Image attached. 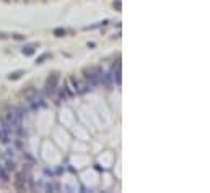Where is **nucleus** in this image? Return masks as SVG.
Returning <instances> with one entry per match:
<instances>
[{"label": "nucleus", "instance_id": "1", "mask_svg": "<svg viewBox=\"0 0 210 193\" xmlns=\"http://www.w3.org/2000/svg\"><path fill=\"white\" fill-rule=\"evenodd\" d=\"M101 71H103V68H101V67H90V68H87V70L83 71L85 73V79H87V84H90L91 88L98 86Z\"/></svg>", "mask_w": 210, "mask_h": 193}, {"label": "nucleus", "instance_id": "2", "mask_svg": "<svg viewBox=\"0 0 210 193\" xmlns=\"http://www.w3.org/2000/svg\"><path fill=\"white\" fill-rule=\"evenodd\" d=\"M59 79H60V76H59V73H52L49 78H47V81H46V93L47 94H54L55 91H57V86H59Z\"/></svg>", "mask_w": 210, "mask_h": 193}, {"label": "nucleus", "instance_id": "3", "mask_svg": "<svg viewBox=\"0 0 210 193\" xmlns=\"http://www.w3.org/2000/svg\"><path fill=\"white\" fill-rule=\"evenodd\" d=\"M26 174H25V170H21V172H18L15 175V182H13V185H15V188L18 190V191H25L26 190Z\"/></svg>", "mask_w": 210, "mask_h": 193}, {"label": "nucleus", "instance_id": "4", "mask_svg": "<svg viewBox=\"0 0 210 193\" xmlns=\"http://www.w3.org/2000/svg\"><path fill=\"white\" fill-rule=\"evenodd\" d=\"M34 47H38V44H30V45H25L23 49H21V54L26 55V57H31L34 54Z\"/></svg>", "mask_w": 210, "mask_h": 193}, {"label": "nucleus", "instance_id": "5", "mask_svg": "<svg viewBox=\"0 0 210 193\" xmlns=\"http://www.w3.org/2000/svg\"><path fill=\"white\" fill-rule=\"evenodd\" d=\"M21 75H25V71H23V70H16V71H12V73H10L7 78L10 79V81H15V79H20Z\"/></svg>", "mask_w": 210, "mask_h": 193}, {"label": "nucleus", "instance_id": "6", "mask_svg": "<svg viewBox=\"0 0 210 193\" xmlns=\"http://www.w3.org/2000/svg\"><path fill=\"white\" fill-rule=\"evenodd\" d=\"M47 59H50V54H49V52H44V54H41V55H39L38 59H36V64L41 65V64H44V62H46Z\"/></svg>", "mask_w": 210, "mask_h": 193}, {"label": "nucleus", "instance_id": "7", "mask_svg": "<svg viewBox=\"0 0 210 193\" xmlns=\"http://www.w3.org/2000/svg\"><path fill=\"white\" fill-rule=\"evenodd\" d=\"M0 180L2 182H8V170L3 166H0Z\"/></svg>", "mask_w": 210, "mask_h": 193}, {"label": "nucleus", "instance_id": "8", "mask_svg": "<svg viewBox=\"0 0 210 193\" xmlns=\"http://www.w3.org/2000/svg\"><path fill=\"white\" fill-rule=\"evenodd\" d=\"M52 34L55 37H64L67 34V29H64V28H55V29L52 31Z\"/></svg>", "mask_w": 210, "mask_h": 193}, {"label": "nucleus", "instance_id": "9", "mask_svg": "<svg viewBox=\"0 0 210 193\" xmlns=\"http://www.w3.org/2000/svg\"><path fill=\"white\" fill-rule=\"evenodd\" d=\"M69 81L72 83V86H73V91H75V93H77V91H78V88H80V83L77 81V78H75V76H70V78H69Z\"/></svg>", "mask_w": 210, "mask_h": 193}, {"label": "nucleus", "instance_id": "10", "mask_svg": "<svg viewBox=\"0 0 210 193\" xmlns=\"http://www.w3.org/2000/svg\"><path fill=\"white\" fill-rule=\"evenodd\" d=\"M5 169H7L8 172H10V170H15V169H16V164H15L13 161H10V159H8V161H7V167H5Z\"/></svg>", "mask_w": 210, "mask_h": 193}, {"label": "nucleus", "instance_id": "11", "mask_svg": "<svg viewBox=\"0 0 210 193\" xmlns=\"http://www.w3.org/2000/svg\"><path fill=\"white\" fill-rule=\"evenodd\" d=\"M114 8H116L117 11L122 10V0H114Z\"/></svg>", "mask_w": 210, "mask_h": 193}, {"label": "nucleus", "instance_id": "12", "mask_svg": "<svg viewBox=\"0 0 210 193\" xmlns=\"http://www.w3.org/2000/svg\"><path fill=\"white\" fill-rule=\"evenodd\" d=\"M10 37L16 39V41H25V39H26V36H23V34H12Z\"/></svg>", "mask_w": 210, "mask_h": 193}, {"label": "nucleus", "instance_id": "13", "mask_svg": "<svg viewBox=\"0 0 210 193\" xmlns=\"http://www.w3.org/2000/svg\"><path fill=\"white\" fill-rule=\"evenodd\" d=\"M12 34H8V33H3V31H0V41H3V39H8Z\"/></svg>", "mask_w": 210, "mask_h": 193}, {"label": "nucleus", "instance_id": "14", "mask_svg": "<svg viewBox=\"0 0 210 193\" xmlns=\"http://www.w3.org/2000/svg\"><path fill=\"white\" fill-rule=\"evenodd\" d=\"M87 45H88V49H93V47H96V42H88Z\"/></svg>", "mask_w": 210, "mask_h": 193}]
</instances>
